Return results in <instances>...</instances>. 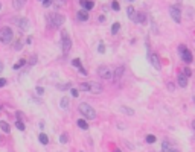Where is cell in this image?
Instances as JSON below:
<instances>
[{"label": "cell", "instance_id": "obj_41", "mask_svg": "<svg viewBox=\"0 0 195 152\" xmlns=\"http://www.w3.org/2000/svg\"><path fill=\"white\" fill-rule=\"evenodd\" d=\"M192 128H194V129H195V120H194V122H192Z\"/></svg>", "mask_w": 195, "mask_h": 152}, {"label": "cell", "instance_id": "obj_6", "mask_svg": "<svg viewBox=\"0 0 195 152\" xmlns=\"http://www.w3.org/2000/svg\"><path fill=\"white\" fill-rule=\"evenodd\" d=\"M72 47V41H70V38L67 35L66 31H63V38H61V49H63V53L64 55H67L69 53V50Z\"/></svg>", "mask_w": 195, "mask_h": 152}, {"label": "cell", "instance_id": "obj_25", "mask_svg": "<svg viewBox=\"0 0 195 152\" xmlns=\"http://www.w3.org/2000/svg\"><path fill=\"white\" fill-rule=\"evenodd\" d=\"M121 110H122V113H125V114H128V116H133V114H134V111H133L131 108H128V107H122Z\"/></svg>", "mask_w": 195, "mask_h": 152}, {"label": "cell", "instance_id": "obj_29", "mask_svg": "<svg viewBox=\"0 0 195 152\" xmlns=\"http://www.w3.org/2000/svg\"><path fill=\"white\" fill-rule=\"evenodd\" d=\"M67 140H69V137H67V134H63V135L60 137V142H61V143H67Z\"/></svg>", "mask_w": 195, "mask_h": 152}, {"label": "cell", "instance_id": "obj_19", "mask_svg": "<svg viewBox=\"0 0 195 152\" xmlns=\"http://www.w3.org/2000/svg\"><path fill=\"white\" fill-rule=\"evenodd\" d=\"M162 149H163V152H171V151H172V146L169 145V142L165 140V142L162 143Z\"/></svg>", "mask_w": 195, "mask_h": 152}, {"label": "cell", "instance_id": "obj_27", "mask_svg": "<svg viewBox=\"0 0 195 152\" xmlns=\"http://www.w3.org/2000/svg\"><path fill=\"white\" fill-rule=\"evenodd\" d=\"M15 126H17V129H20V131H24V123H23L21 120H17V122H15Z\"/></svg>", "mask_w": 195, "mask_h": 152}, {"label": "cell", "instance_id": "obj_3", "mask_svg": "<svg viewBox=\"0 0 195 152\" xmlns=\"http://www.w3.org/2000/svg\"><path fill=\"white\" fill-rule=\"evenodd\" d=\"M12 38H14V34H12V29L11 28H2L0 29V43L3 44H9L12 41Z\"/></svg>", "mask_w": 195, "mask_h": 152}, {"label": "cell", "instance_id": "obj_35", "mask_svg": "<svg viewBox=\"0 0 195 152\" xmlns=\"http://www.w3.org/2000/svg\"><path fill=\"white\" fill-rule=\"evenodd\" d=\"M37 93H38V94H43V93H44V88H43V87H37Z\"/></svg>", "mask_w": 195, "mask_h": 152}, {"label": "cell", "instance_id": "obj_21", "mask_svg": "<svg viewBox=\"0 0 195 152\" xmlns=\"http://www.w3.org/2000/svg\"><path fill=\"white\" fill-rule=\"evenodd\" d=\"M38 140H40L41 145H47L49 143V138H47L46 134H40V135H38Z\"/></svg>", "mask_w": 195, "mask_h": 152}, {"label": "cell", "instance_id": "obj_26", "mask_svg": "<svg viewBox=\"0 0 195 152\" xmlns=\"http://www.w3.org/2000/svg\"><path fill=\"white\" fill-rule=\"evenodd\" d=\"M24 64H26V61H24V59H20L17 64H14V70H18V69H20L21 66H24Z\"/></svg>", "mask_w": 195, "mask_h": 152}, {"label": "cell", "instance_id": "obj_16", "mask_svg": "<svg viewBox=\"0 0 195 152\" xmlns=\"http://www.w3.org/2000/svg\"><path fill=\"white\" fill-rule=\"evenodd\" d=\"M60 107H61V110H67L69 108V97H61Z\"/></svg>", "mask_w": 195, "mask_h": 152}, {"label": "cell", "instance_id": "obj_37", "mask_svg": "<svg viewBox=\"0 0 195 152\" xmlns=\"http://www.w3.org/2000/svg\"><path fill=\"white\" fill-rule=\"evenodd\" d=\"M70 93L73 97H78V90H73V88H70Z\"/></svg>", "mask_w": 195, "mask_h": 152}, {"label": "cell", "instance_id": "obj_10", "mask_svg": "<svg viewBox=\"0 0 195 152\" xmlns=\"http://www.w3.org/2000/svg\"><path fill=\"white\" fill-rule=\"evenodd\" d=\"M90 91L95 93V94L101 93V91H102V85L98 84V82H90Z\"/></svg>", "mask_w": 195, "mask_h": 152}, {"label": "cell", "instance_id": "obj_15", "mask_svg": "<svg viewBox=\"0 0 195 152\" xmlns=\"http://www.w3.org/2000/svg\"><path fill=\"white\" fill-rule=\"evenodd\" d=\"M79 3H81V6H82V8H85L87 11L93 9V6H95V5H93V2H88V0H81Z\"/></svg>", "mask_w": 195, "mask_h": 152}, {"label": "cell", "instance_id": "obj_43", "mask_svg": "<svg viewBox=\"0 0 195 152\" xmlns=\"http://www.w3.org/2000/svg\"><path fill=\"white\" fill-rule=\"evenodd\" d=\"M116 152H122V151H121V149H116Z\"/></svg>", "mask_w": 195, "mask_h": 152}, {"label": "cell", "instance_id": "obj_5", "mask_svg": "<svg viewBox=\"0 0 195 152\" xmlns=\"http://www.w3.org/2000/svg\"><path fill=\"white\" fill-rule=\"evenodd\" d=\"M98 75L101 76L102 79H113L114 78V72L110 69V67H107V66H101L99 69H98Z\"/></svg>", "mask_w": 195, "mask_h": 152}, {"label": "cell", "instance_id": "obj_23", "mask_svg": "<svg viewBox=\"0 0 195 152\" xmlns=\"http://www.w3.org/2000/svg\"><path fill=\"white\" fill-rule=\"evenodd\" d=\"M119 29H121V23H113V26H111V34L116 35V34L119 32Z\"/></svg>", "mask_w": 195, "mask_h": 152}, {"label": "cell", "instance_id": "obj_45", "mask_svg": "<svg viewBox=\"0 0 195 152\" xmlns=\"http://www.w3.org/2000/svg\"><path fill=\"white\" fill-rule=\"evenodd\" d=\"M194 104H195V96H194Z\"/></svg>", "mask_w": 195, "mask_h": 152}, {"label": "cell", "instance_id": "obj_30", "mask_svg": "<svg viewBox=\"0 0 195 152\" xmlns=\"http://www.w3.org/2000/svg\"><path fill=\"white\" fill-rule=\"evenodd\" d=\"M154 142H155L154 135H146V143H154Z\"/></svg>", "mask_w": 195, "mask_h": 152}, {"label": "cell", "instance_id": "obj_24", "mask_svg": "<svg viewBox=\"0 0 195 152\" xmlns=\"http://www.w3.org/2000/svg\"><path fill=\"white\" fill-rule=\"evenodd\" d=\"M79 90H81V91H90V82H82V84H79Z\"/></svg>", "mask_w": 195, "mask_h": 152}, {"label": "cell", "instance_id": "obj_47", "mask_svg": "<svg viewBox=\"0 0 195 152\" xmlns=\"http://www.w3.org/2000/svg\"><path fill=\"white\" fill-rule=\"evenodd\" d=\"M43 2H44V0H43Z\"/></svg>", "mask_w": 195, "mask_h": 152}, {"label": "cell", "instance_id": "obj_7", "mask_svg": "<svg viewBox=\"0 0 195 152\" xmlns=\"http://www.w3.org/2000/svg\"><path fill=\"white\" fill-rule=\"evenodd\" d=\"M169 14H171L172 20H174L177 24H178V23H181V11H180V8H178V6L172 5V6L169 8Z\"/></svg>", "mask_w": 195, "mask_h": 152}, {"label": "cell", "instance_id": "obj_36", "mask_svg": "<svg viewBox=\"0 0 195 152\" xmlns=\"http://www.w3.org/2000/svg\"><path fill=\"white\" fill-rule=\"evenodd\" d=\"M79 75H82V76H87V70H85V69H82V67H79Z\"/></svg>", "mask_w": 195, "mask_h": 152}, {"label": "cell", "instance_id": "obj_42", "mask_svg": "<svg viewBox=\"0 0 195 152\" xmlns=\"http://www.w3.org/2000/svg\"><path fill=\"white\" fill-rule=\"evenodd\" d=\"M171 152H180V151H177V149H174V148H172V151H171Z\"/></svg>", "mask_w": 195, "mask_h": 152}, {"label": "cell", "instance_id": "obj_39", "mask_svg": "<svg viewBox=\"0 0 195 152\" xmlns=\"http://www.w3.org/2000/svg\"><path fill=\"white\" fill-rule=\"evenodd\" d=\"M52 3V0H44V2H43V6H49Z\"/></svg>", "mask_w": 195, "mask_h": 152}, {"label": "cell", "instance_id": "obj_2", "mask_svg": "<svg viewBox=\"0 0 195 152\" xmlns=\"http://www.w3.org/2000/svg\"><path fill=\"white\" fill-rule=\"evenodd\" d=\"M47 23H49V26L54 28V29L61 28V24L64 23V17L60 15V14H50V15H47Z\"/></svg>", "mask_w": 195, "mask_h": 152}, {"label": "cell", "instance_id": "obj_34", "mask_svg": "<svg viewBox=\"0 0 195 152\" xmlns=\"http://www.w3.org/2000/svg\"><path fill=\"white\" fill-rule=\"evenodd\" d=\"M5 85H6V79L5 78H0V88L5 87Z\"/></svg>", "mask_w": 195, "mask_h": 152}, {"label": "cell", "instance_id": "obj_28", "mask_svg": "<svg viewBox=\"0 0 195 152\" xmlns=\"http://www.w3.org/2000/svg\"><path fill=\"white\" fill-rule=\"evenodd\" d=\"M72 66H75V67L79 69V67H81V59H78V58H76V59H73V61H72Z\"/></svg>", "mask_w": 195, "mask_h": 152}, {"label": "cell", "instance_id": "obj_44", "mask_svg": "<svg viewBox=\"0 0 195 152\" xmlns=\"http://www.w3.org/2000/svg\"><path fill=\"white\" fill-rule=\"evenodd\" d=\"M127 2H134V0H127Z\"/></svg>", "mask_w": 195, "mask_h": 152}, {"label": "cell", "instance_id": "obj_46", "mask_svg": "<svg viewBox=\"0 0 195 152\" xmlns=\"http://www.w3.org/2000/svg\"><path fill=\"white\" fill-rule=\"evenodd\" d=\"M0 9H2V3H0Z\"/></svg>", "mask_w": 195, "mask_h": 152}, {"label": "cell", "instance_id": "obj_38", "mask_svg": "<svg viewBox=\"0 0 195 152\" xmlns=\"http://www.w3.org/2000/svg\"><path fill=\"white\" fill-rule=\"evenodd\" d=\"M183 73H185V75H186V76H191V75H192V73H191V70H189V69H185V70H183Z\"/></svg>", "mask_w": 195, "mask_h": 152}, {"label": "cell", "instance_id": "obj_22", "mask_svg": "<svg viewBox=\"0 0 195 152\" xmlns=\"http://www.w3.org/2000/svg\"><path fill=\"white\" fill-rule=\"evenodd\" d=\"M78 126H79L81 129H88V123H87L84 119H79V120H78Z\"/></svg>", "mask_w": 195, "mask_h": 152}, {"label": "cell", "instance_id": "obj_20", "mask_svg": "<svg viewBox=\"0 0 195 152\" xmlns=\"http://www.w3.org/2000/svg\"><path fill=\"white\" fill-rule=\"evenodd\" d=\"M124 70H125L124 67H118V69H116V70H114V78H116V79H119L121 76L124 75Z\"/></svg>", "mask_w": 195, "mask_h": 152}, {"label": "cell", "instance_id": "obj_4", "mask_svg": "<svg viewBox=\"0 0 195 152\" xmlns=\"http://www.w3.org/2000/svg\"><path fill=\"white\" fill-rule=\"evenodd\" d=\"M178 53H180V56H181V59H183L186 64H191V62L194 61V56H192V53L189 52V49H186V46H178Z\"/></svg>", "mask_w": 195, "mask_h": 152}, {"label": "cell", "instance_id": "obj_33", "mask_svg": "<svg viewBox=\"0 0 195 152\" xmlns=\"http://www.w3.org/2000/svg\"><path fill=\"white\" fill-rule=\"evenodd\" d=\"M111 8H113L114 11H119V8H121V6H119V3H118V2H113V3H111Z\"/></svg>", "mask_w": 195, "mask_h": 152}, {"label": "cell", "instance_id": "obj_1", "mask_svg": "<svg viewBox=\"0 0 195 152\" xmlns=\"http://www.w3.org/2000/svg\"><path fill=\"white\" fill-rule=\"evenodd\" d=\"M78 110H79V113L82 114V116H84L87 120H92V119H95V117H96V111H95L92 107H90L88 104H85V102L79 104Z\"/></svg>", "mask_w": 195, "mask_h": 152}, {"label": "cell", "instance_id": "obj_17", "mask_svg": "<svg viewBox=\"0 0 195 152\" xmlns=\"http://www.w3.org/2000/svg\"><path fill=\"white\" fill-rule=\"evenodd\" d=\"M145 20H146V17H145V14L143 12H137V15H136V23H145Z\"/></svg>", "mask_w": 195, "mask_h": 152}, {"label": "cell", "instance_id": "obj_11", "mask_svg": "<svg viewBox=\"0 0 195 152\" xmlns=\"http://www.w3.org/2000/svg\"><path fill=\"white\" fill-rule=\"evenodd\" d=\"M18 21V28L21 29V31H28L29 29V20L28 18H20V20H17Z\"/></svg>", "mask_w": 195, "mask_h": 152}, {"label": "cell", "instance_id": "obj_9", "mask_svg": "<svg viewBox=\"0 0 195 152\" xmlns=\"http://www.w3.org/2000/svg\"><path fill=\"white\" fill-rule=\"evenodd\" d=\"M177 82H178V85L181 88H186V85H188V76L185 73H178L177 75Z\"/></svg>", "mask_w": 195, "mask_h": 152}, {"label": "cell", "instance_id": "obj_8", "mask_svg": "<svg viewBox=\"0 0 195 152\" xmlns=\"http://www.w3.org/2000/svg\"><path fill=\"white\" fill-rule=\"evenodd\" d=\"M149 62H151V66H152L155 70H160V69H162L160 59H159V56L155 55V53H149Z\"/></svg>", "mask_w": 195, "mask_h": 152}, {"label": "cell", "instance_id": "obj_32", "mask_svg": "<svg viewBox=\"0 0 195 152\" xmlns=\"http://www.w3.org/2000/svg\"><path fill=\"white\" fill-rule=\"evenodd\" d=\"M70 85L72 84H64V85H58V88H61V90H67V88H72Z\"/></svg>", "mask_w": 195, "mask_h": 152}, {"label": "cell", "instance_id": "obj_14", "mask_svg": "<svg viewBox=\"0 0 195 152\" xmlns=\"http://www.w3.org/2000/svg\"><path fill=\"white\" fill-rule=\"evenodd\" d=\"M24 3H26V0H12V6H14V9H17V11H20L24 6Z\"/></svg>", "mask_w": 195, "mask_h": 152}, {"label": "cell", "instance_id": "obj_18", "mask_svg": "<svg viewBox=\"0 0 195 152\" xmlns=\"http://www.w3.org/2000/svg\"><path fill=\"white\" fill-rule=\"evenodd\" d=\"M0 129H2L5 134H9V131H11V128H9V125L6 123V122H0Z\"/></svg>", "mask_w": 195, "mask_h": 152}, {"label": "cell", "instance_id": "obj_12", "mask_svg": "<svg viewBox=\"0 0 195 152\" xmlns=\"http://www.w3.org/2000/svg\"><path fill=\"white\" fill-rule=\"evenodd\" d=\"M127 15H128V18H130V20L136 21V15H137V12L134 11V8H133V6H128V8H127Z\"/></svg>", "mask_w": 195, "mask_h": 152}, {"label": "cell", "instance_id": "obj_40", "mask_svg": "<svg viewBox=\"0 0 195 152\" xmlns=\"http://www.w3.org/2000/svg\"><path fill=\"white\" fill-rule=\"evenodd\" d=\"M2 70H3V62H0V73H2Z\"/></svg>", "mask_w": 195, "mask_h": 152}, {"label": "cell", "instance_id": "obj_31", "mask_svg": "<svg viewBox=\"0 0 195 152\" xmlns=\"http://www.w3.org/2000/svg\"><path fill=\"white\" fill-rule=\"evenodd\" d=\"M98 50H99V53H104V52H105V46H104L102 43H99V47H98Z\"/></svg>", "mask_w": 195, "mask_h": 152}, {"label": "cell", "instance_id": "obj_13", "mask_svg": "<svg viewBox=\"0 0 195 152\" xmlns=\"http://www.w3.org/2000/svg\"><path fill=\"white\" fill-rule=\"evenodd\" d=\"M88 12H87V9H82V11H79L78 12V20L79 21H87L88 20Z\"/></svg>", "mask_w": 195, "mask_h": 152}]
</instances>
